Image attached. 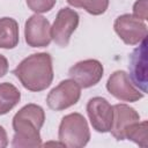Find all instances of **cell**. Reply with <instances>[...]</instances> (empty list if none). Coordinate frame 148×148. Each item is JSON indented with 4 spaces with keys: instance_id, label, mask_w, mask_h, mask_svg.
Masks as SVG:
<instances>
[{
    "instance_id": "6da1fadb",
    "label": "cell",
    "mask_w": 148,
    "mask_h": 148,
    "mask_svg": "<svg viewBox=\"0 0 148 148\" xmlns=\"http://www.w3.org/2000/svg\"><path fill=\"white\" fill-rule=\"evenodd\" d=\"M44 121L45 112L40 105L30 103L21 108L13 117L14 136L12 146L16 148L40 147V128Z\"/></svg>"
},
{
    "instance_id": "7a4b0ae2",
    "label": "cell",
    "mask_w": 148,
    "mask_h": 148,
    "mask_svg": "<svg viewBox=\"0 0 148 148\" xmlns=\"http://www.w3.org/2000/svg\"><path fill=\"white\" fill-rule=\"evenodd\" d=\"M13 73L27 90L43 91L53 81L52 57L46 52L28 56L15 67Z\"/></svg>"
},
{
    "instance_id": "3957f363",
    "label": "cell",
    "mask_w": 148,
    "mask_h": 148,
    "mask_svg": "<svg viewBox=\"0 0 148 148\" xmlns=\"http://www.w3.org/2000/svg\"><path fill=\"white\" fill-rule=\"evenodd\" d=\"M58 138L62 146L68 148H82L90 140V131L86 118L77 112L61 118Z\"/></svg>"
},
{
    "instance_id": "277c9868",
    "label": "cell",
    "mask_w": 148,
    "mask_h": 148,
    "mask_svg": "<svg viewBox=\"0 0 148 148\" xmlns=\"http://www.w3.org/2000/svg\"><path fill=\"white\" fill-rule=\"evenodd\" d=\"M81 97V87L72 79L62 80L46 97L47 106L53 111H62L75 105Z\"/></svg>"
},
{
    "instance_id": "5b68a950",
    "label": "cell",
    "mask_w": 148,
    "mask_h": 148,
    "mask_svg": "<svg viewBox=\"0 0 148 148\" xmlns=\"http://www.w3.org/2000/svg\"><path fill=\"white\" fill-rule=\"evenodd\" d=\"M79 22L80 16L74 9L69 7L61 8L58 12L56 20L51 27L52 40L59 46L66 47L69 44V39L73 32L76 30Z\"/></svg>"
},
{
    "instance_id": "8992f818",
    "label": "cell",
    "mask_w": 148,
    "mask_h": 148,
    "mask_svg": "<svg viewBox=\"0 0 148 148\" xmlns=\"http://www.w3.org/2000/svg\"><path fill=\"white\" fill-rule=\"evenodd\" d=\"M113 28L119 38L127 45H136L147 37V25L145 21L136 18L132 14H123L114 20Z\"/></svg>"
},
{
    "instance_id": "52a82bcc",
    "label": "cell",
    "mask_w": 148,
    "mask_h": 148,
    "mask_svg": "<svg viewBox=\"0 0 148 148\" xmlns=\"http://www.w3.org/2000/svg\"><path fill=\"white\" fill-rule=\"evenodd\" d=\"M87 114L96 132H110L113 120V106L106 98L99 96L90 98L87 103Z\"/></svg>"
},
{
    "instance_id": "ba28073f",
    "label": "cell",
    "mask_w": 148,
    "mask_h": 148,
    "mask_svg": "<svg viewBox=\"0 0 148 148\" xmlns=\"http://www.w3.org/2000/svg\"><path fill=\"white\" fill-rule=\"evenodd\" d=\"M106 89L113 97L123 102L132 103L143 97V92L133 84L125 71L113 72L106 81Z\"/></svg>"
},
{
    "instance_id": "9c48e42d",
    "label": "cell",
    "mask_w": 148,
    "mask_h": 148,
    "mask_svg": "<svg viewBox=\"0 0 148 148\" xmlns=\"http://www.w3.org/2000/svg\"><path fill=\"white\" fill-rule=\"evenodd\" d=\"M104 68L101 61L96 59H86L76 62L68 71V75L81 88L96 86L103 77Z\"/></svg>"
},
{
    "instance_id": "30bf717a",
    "label": "cell",
    "mask_w": 148,
    "mask_h": 148,
    "mask_svg": "<svg viewBox=\"0 0 148 148\" xmlns=\"http://www.w3.org/2000/svg\"><path fill=\"white\" fill-rule=\"evenodd\" d=\"M25 43L31 47H46L50 45L51 25L47 18L39 14L31 15L24 24Z\"/></svg>"
},
{
    "instance_id": "8fae6325",
    "label": "cell",
    "mask_w": 148,
    "mask_h": 148,
    "mask_svg": "<svg viewBox=\"0 0 148 148\" xmlns=\"http://www.w3.org/2000/svg\"><path fill=\"white\" fill-rule=\"evenodd\" d=\"M130 79L143 94L147 92V37L130 56Z\"/></svg>"
},
{
    "instance_id": "7c38bea8",
    "label": "cell",
    "mask_w": 148,
    "mask_h": 148,
    "mask_svg": "<svg viewBox=\"0 0 148 148\" xmlns=\"http://www.w3.org/2000/svg\"><path fill=\"white\" fill-rule=\"evenodd\" d=\"M139 120L140 114L135 109L124 103L116 104L113 105V120L110 132L116 140H125V131L127 127Z\"/></svg>"
},
{
    "instance_id": "4fadbf2b",
    "label": "cell",
    "mask_w": 148,
    "mask_h": 148,
    "mask_svg": "<svg viewBox=\"0 0 148 148\" xmlns=\"http://www.w3.org/2000/svg\"><path fill=\"white\" fill-rule=\"evenodd\" d=\"M18 37V23L12 17L0 18V49L10 50L17 46Z\"/></svg>"
},
{
    "instance_id": "5bb4252c",
    "label": "cell",
    "mask_w": 148,
    "mask_h": 148,
    "mask_svg": "<svg viewBox=\"0 0 148 148\" xmlns=\"http://www.w3.org/2000/svg\"><path fill=\"white\" fill-rule=\"evenodd\" d=\"M21 99L20 90L12 83H0V116L8 113Z\"/></svg>"
},
{
    "instance_id": "9a60e30c",
    "label": "cell",
    "mask_w": 148,
    "mask_h": 148,
    "mask_svg": "<svg viewBox=\"0 0 148 148\" xmlns=\"http://www.w3.org/2000/svg\"><path fill=\"white\" fill-rule=\"evenodd\" d=\"M147 120L133 123L125 131V139L131 140L140 147H147Z\"/></svg>"
},
{
    "instance_id": "2e32d148",
    "label": "cell",
    "mask_w": 148,
    "mask_h": 148,
    "mask_svg": "<svg viewBox=\"0 0 148 148\" xmlns=\"http://www.w3.org/2000/svg\"><path fill=\"white\" fill-rule=\"evenodd\" d=\"M109 7V0H79L77 8H83L91 15H102Z\"/></svg>"
},
{
    "instance_id": "e0dca14e",
    "label": "cell",
    "mask_w": 148,
    "mask_h": 148,
    "mask_svg": "<svg viewBox=\"0 0 148 148\" xmlns=\"http://www.w3.org/2000/svg\"><path fill=\"white\" fill-rule=\"evenodd\" d=\"M29 9L36 14H43L50 12L57 3V0H25Z\"/></svg>"
},
{
    "instance_id": "ac0fdd59",
    "label": "cell",
    "mask_w": 148,
    "mask_h": 148,
    "mask_svg": "<svg viewBox=\"0 0 148 148\" xmlns=\"http://www.w3.org/2000/svg\"><path fill=\"white\" fill-rule=\"evenodd\" d=\"M133 15L141 21H146L148 18V0H136L133 5Z\"/></svg>"
},
{
    "instance_id": "d6986e66",
    "label": "cell",
    "mask_w": 148,
    "mask_h": 148,
    "mask_svg": "<svg viewBox=\"0 0 148 148\" xmlns=\"http://www.w3.org/2000/svg\"><path fill=\"white\" fill-rule=\"evenodd\" d=\"M8 72V60L5 56L0 54V77L5 76Z\"/></svg>"
},
{
    "instance_id": "ffe728a7",
    "label": "cell",
    "mask_w": 148,
    "mask_h": 148,
    "mask_svg": "<svg viewBox=\"0 0 148 148\" xmlns=\"http://www.w3.org/2000/svg\"><path fill=\"white\" fill-rule=\"evenodd\" d=\"M8 146V136L6 130L0 125V148H5Z\"/></svg>"
},
{
    "instance_id": "44dd1931",
    "label": "cell",
    "mask_w": 148,
    "mask_h": 148,
    "mask_svg": "<svg viewBox=\"0 0 148 148\" xmlns=\"http://www.w3.org/2000/svg\"><path fill=\"white\" fill-rule=\"evenodd\" d=\"M71 6H73V7H76L77 8V6H79V0H66Z\"/></svg>"
}]
</instances>
